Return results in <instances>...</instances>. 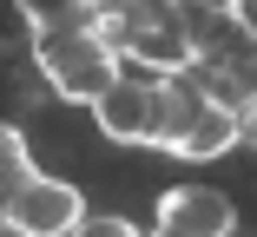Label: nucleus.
Wrapping results in <instances>:
<instances>
[{
  "label": "nucleus",
  "instance_id": "nucleus-2",
  "mask_svg": "<svg viewBox=\"0 0 257 237\" xmlns=\"http://www.w3.org/2000/svg\"><path fill=\"white\" fill-rule=\"evenodd\" d=\"M33 60L46 73V86L60 99H79V106H99L106 92L125 79L119 53L106 46L99 27H66V33H33Z\"/></svg>",
  "mask_w": 257,
  "mask_h": 237
},
{
  "label": "nucleus",
  "instance_id": "nucleus-6",
  "mask_svg": "<svg viewBox=\"0 0 257 237\" xmlns=\"http://www.w3.org/2000/svg\"><path fill=\"white\" fill-rule=\"evenodd\" d=\"M92 119H99V132L106 138H119V145H152V79H119L106 99L92 106Z\"/></svg>",
  "mask_w": 257,
  "mask_h": 237
},
{
  "label": "nucleus",
  "instance_id": "nucleus-7",
  "mask_svg": "<svg viewBox=\"0 0 257 237\" xmlns=\"http://www.w3.org/2000/svg\"><path fill=\"white\" fill-rule=\"evenodd\" d=\"M237 138H244V125H237V106H231V99H218L211 112L198 119V132H191V145H185L178 158H191V165H204V158H224V152L237 145Z\"/></svg>",
  "mask_w": 257,
  "mask_h": 237
},
{
  "label": "nucleus",
  "instance_id": "nucleus-9",
  "mask_svg": "<svg viewBox=\"0 0 257 237\" xmlns=\"http://www.w3.org/2000/svg\"><path fill=\"white\" fill-rule=\"evenodd\" d=\"M106 7H86V0H66V7H27L33 33H66V27H99Z\"/></svg>",
  "mask_w": 257,
  "mask_h": 237
},
{
  "label": "nucleus",
  "instance_id": "nucleus-3",
  "mask_svg": "<svg viewBox=\"0 0 257 237\" xmlns=\"http://www.w3.org/2000/svg\"><path fill=\"white\" fill-rule=\"evenodd\" d=\"M218 99H211V86H204L198 73H178V79H152V145L159 152H185L191 145V132H198V119L211 112Z\"/></svg>",
  "mask_w": 257,
  "mask_h": 237
},
{
  "label": "nucleus",
  "instance_id": "nucleus-10",
  "mask_svg": "<svg viewBox=\"0 0 257 237\" xmlns=\"http://www.w3.org/2000/svg\"><path fill=\"white\" fill-rule=\"evenodd\" d=\"M73 237H145V230H132L125 217H86V224H79Z\"/></svg>",
  "mask_w": 257,
  "mask_h": 237
},
{
  "label": "nucleus",
  "instance_id": "nucleus-11",
  "mask_svg": "<svg viewBox=\"0 0 257 237\" xmlns=\"http://www.w3.org/2000/svg\"><path fill=\"white\" fill-rule=\"evenodd\" d=\"M0 237H20V230H14V224H7V217H0Z\"/></svg>",
  "mask_w": 257,
  "mask_h": 237
},
{
  "label": "nucleus",
  "instance_id": "nucleus-5",
  "mask_svg": "<svg viewBox=\"0 0 257 237\" xmlns=\"http://www.w3.org/2000/svg\"><path fill=\"white\" fill-rule=\"evenodd\" d=\"M237 230V204L211 184H172L159 198V230L152 237H231Z\"/></svg>",
  "mask_w": 257,
  "mask_h": 237
},
{
  "label": "nucleus",
  "instance_id": "nucleus-8",
  "mask_svg": "<svg viewBox=\"0 0 257 237\" xmlns=\"http://www.w3.org/2000/svg\"><path fill=\"white\" fill-rule=\"evenodd\" d=\"M40 171H33V152H27V138L14 125H0V217H7V204L27 191Z\"/></svg>",
  "mask_w": 257,
  "mask_h": 237
},
{
  "label": "nucleus",
  "instance_id": "nucleus-1",
  "mask_svg": "<svg viewBox=\"0 0 257 237\" xmlns=\"http://www.w3.org/2000/svg\"><path fill=\"white\" fill-rule=\"evenodd\" d=\"M99 33H106L112 53L139 60L152 79H178L198 66L191 53V7H106L99 14Z\"/></svg>",
  "mask_w": 257,
  "mask_h": 237
},
{
  "label": "nucleus",
  "instance_id": "nucleus-4",
  "mask_svg": "<svg viewBox=\"0 0 257 237\" xmlns=\"http://www.w3.org/2000/svg\"><path fill=\"white\" fill-rule=\"evenodd\" d=\"M7 224L20 237H73L86 224V198L73 191L66 178H33L27 191L7 204Z\"/></svg>",
  "mask_w": 257,
  "mask_h": 237
}]
</instances>
